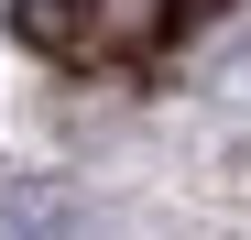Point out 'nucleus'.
<instances>
[{
	"instance_id": "obj_1",
	"label": "nucleus",
	"mask_w": 251,
	"mask_h": 240,
	"mask_svg": "<svg viewBox=\"0 0 251 240\" xmlns=\"http://www.w3.org/2000/svg\"><path fill=\"white\" fill-rule=\"evenodd\" d=\"M11 33L33 55H88L109 33V0H11Z\"/></svg>"
}]
</instances>
